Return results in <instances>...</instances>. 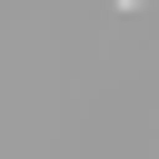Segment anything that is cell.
Returning a JSON list of instances; mask_svg holds the SVG:
<instances>
[{
    "label": "cell",
    "mask_w": 159,
    "mask_h": 159,
    "mask_svg": "<svg viewBox=\"0 0 159 159\" xmlns=\"http://www.w3.org/2000/svg\"><path fill=\"white\" fill-rule=\"evenodd\" d=\"M119 10H149V0H119Z\"/></svg>",
    "instance_id": "obj_1"
}]
</instances>
